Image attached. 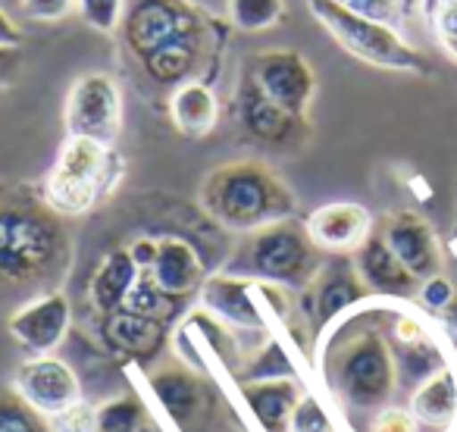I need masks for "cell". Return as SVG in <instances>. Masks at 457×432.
I'll use <instances>...</instances> for the list:
<instances>
[{
  "instance_id": "obj_1",
  "label": "cell",
  "mask_w": 457,
  "mask_h": 432,
  "mask_svg": "<svg viewBox=\"0 0 457 432\" xmlns=\"http://www.w3.org/2000/svg\"><path fill=\"white\" fill-rule=\"evenodd\" d=\"M120 38L154 85L179 88L201 70L213 79L226 26L191 0H126Z\"/></svg>"
},
{
  "instance_id": "obj_2",
  "label": "cell",
  "mask_w": 457,
  "mask_h": 432,
  "mask_svg": "<svg viewBox=\"0 0 457 432\" xmlns=\"http://www.w3.org/2000/svg\"><path fill=\"white\" fill-rule=\"evenodd\" d=\"M72 263L66 220L32 185H0V298L57 292Z\"/></svg>"
},
{
  "instance_id": "obj_3",
  "label": "cell",
  "mask_w": 457,
  "mask_h": 432,
  "mask_svg": "<svg viewBox=\"0 0 457 432\" xmlns=\"http://www.w3.org/2000/svg\"><path fill=\"white\" fill-rule=\"evenodd\" d=\"M197 204L220 229L248 236L298 216V197L286 179L261 160H232L207 172Z\"/></svg>"
},
{
  "instance_id": "obj_4",
  "label": "cell",
  "mask_w": 457,
  "mask_h": 432,
  "mask_svg": "<svg viewBox=\"0 0 457 432\" xmlns=\"http://www.w3.org/2000/svg\"><path fill=\"white\" fill-rule=\"evenodd\" d=\"M126 176V160L113 145L66 135L54 170L47 172L41 195L63 220L85 216L104 204Z\"/></svg>"
},
{
  "instance_id": "obj_5",
  "label": "cell",
  "mask_w": 457,
  "mask_h": 432,
  "mask_svg": "<svg viewBox=\"0 0 457 432\" xmlns=\"http://www.w3.org/2000/svg\"><path fill=\"white\" fill-rule=\"evenodd\" d=\"M332 395L348 411H382L398 388L392 345L379 329H361L342 338L326 361Z\"/></svg>"
},
{
  "instance_id": "obj_6",
  "label": "cell",
  "mask_w": 457,
  "mask_h": 432,
  "mask_svg": "<svg viewBox=\"0 0 457 432\" xmlns=\"http://www.w3.org/2000/svg\"><path fill=\"white\" fill-rule=\"evenodd\" d=\"M320 267H323V251L311 242L307 226L298 220H282V223L248 232L228 261L226 273L279 282L288 288H307Z\"/></svg>"
},
{
  "instance_id": "obj_7",
  "label": "cell",
  "mask_w": 457,
  "mask_h": 432,
  "mask_svg": "<svg viewBox=\"0 0 457 432\" xmlns=\"http://www.w3.org/2000/svg\"><path fill=\"white\" fill-rule=\"evenodd\" d=\"M201 307L236 332H267L273 323L288 326L298 307L292 288L238 273H213L204 279Z\"/></svg>"
},
{
  "instance_id": "obj_8",
  "label": "cell",
  "mask_w": 457,
  "mask_h": 432,
  "mask_svg": "<svg viewBox=\"0 0 457 432\" xmlns=\"http://www.w3.org/2000/svg\"><path fill=\"white\" fill-rule=\"evenodd\" d=\"M307 10L336 38V45L361 63L388 72H413V76H423L429 70L423 54L398 29L351 13V10L338 7L336 0H307Z\"/></svg>"
},
{
  "instance_id": "obj_9",
  "label": "cell",
  "mask_w": 457,
  "mask_h": 432,
  "mask_svg": "<svg viewBox=\"0 0 457 432\" xmlns=\"http://www.w3.org/2000/svg\"><path fill=\"white\" fill-rule=\"evenodd\" d=\"M66 135L116 145L122 135V88L110 72H85L72 82L63 110Z\"/></svg>"
},
{
  "instance_id": "obj_10",
  "label": "cell",
  "mask_w": 457,
  "mask_h": 432,
  "mask_svg": "<svg viewBox=\"0 0 457 432\" xmlns=\"http://www.w3.org/2000/svg\"><path fill=\"white\" fill-rule=\"evenodd\" d=\"M257 91L286 113L307 116L317 95V72L307 63L304 54L288 51V47H270V51H257L248 60V72Z\"/></svg>"
},
{
  "instance_id": "obj_11",
  "label": "cell",
  "mask_w": 457,
  "mask_h": 432,
  "mask_svg": "<svg viewBox=\"0 0 457 432\" xmlns=\"http://www.w3.org/2000/svg\"><path fill=\"white\" fill-rule=\"evenodd\" d=\"M13 388L45 417L57 420L82 404V386H79L76 370L54 354L29 357L16 367Z\"/></svg>"
},
{
  "instance_id": "obj_12",
  "label": "cell",
  "mask_w": 457,
  "mask_h": 432,
  "mask_svg": "<svg viewBox=\"0 0 457 432\" xmlns=\"http://www.w3.org/2000/svg\"><path fill=\"white\" fill-rule=\"evenodd\" d=\"M70 326H72V307L70 298L60 288L20 304L7 320L10 336L32 357L54 354L66 342V336H70Z\"/></svg>"
},
{
  "instance_id": "obj_13",
  "label": "cell",
  "mask_w": 457,
  "mask_h": 432,
  "mask_svg": "<svg viewBox=\"0 0 457 432\" xmlns=\"http://www.w3.org/2000/svg\"><path fill=\"white\" fill-rule=\"evenodd\" d=\"M376 232L386 238V245L411 270L417 282H426L442 273V245H438L436 229L420 213H411V210L388 213Z\"/></svg>"
},
{
  "instance_id": "obj_14",
  "label": "cell",
  "mask_w": 457,
  "mask_h": 432,
  "mask_svg": "<svg viewBox=\"0 0 457 432\" xmlns=\"http://www.w3.org/2000/svg\"><path fill=\"white\" fill-rule=\"evenodd\" d=\"M338 261H323L320 273L304 288V311L317 320L320 326H329L332 320L345 317L351 307L363 304L370 298V288L361 282L354 270V261L348 254H332Z\"/></svg>"
},
{
  "instance_id": "obj_15",
  "label": "cell",
  "mask_w": 457,
  "mask_h": 432,
  "mask_svg": "<svg viewBox=\"0 0 457 432\" xmlns=\"http://www.w3.org/2000/svg\"><path fill=\"white\" fill-rule=\"evenodd\" d=\"M238 120H242V129L251 138L263 141L270 147H298L311 135L307 116H295L276 107L251 85L248 76L238 85Z\"/></svg>"
},
{
  "instance_id": "obj_16",
  "label": "cell",
  "mask_w": 457,
  "mask_h": 432,
  "mask_svg": "<svg viewBox=\"0 0 457 432\" xmlns=\"http://www.w3.org/2000/svg\"><path fill=\"white\" fill-rule=\"evenodd\" d=\"M304 226L323 254H354L373 232V216L363 204L332 201L313 210Z\"/></svg>"
},
{
  "instance_id": "obj_17",
  "label": "cell",
  "mask_w": 457,
  "mask_h": 432,
  "mask_svg": "<svg viewBox=\"0 0 457 432\" xmlns=\"http://www.w3.org/2000/svg\"><path fill=\"white\" fill-rule=\"evenodd\" d=\"M354 270L361 282L370 288V295H382V298H411L420 292V282L411 276V270L395 257V251L386 245L379 232H370V238L351 254Z\"/></svg>"
},
{
  "instance_id": "obj_18",
  "label": "cell",
  "mask_w": 457,
  "mask_h": 432,
  "mask_svg": "<svg viewBox=\"0 0 457 432\" xmlns=\"http://www.w3.org/2000/svg\"><path fill=\"white\" fill-rule=\"evenodd\" d=\"M154 276V282L160 286V292H166L170 298L185 301L191 295L201 292L207 270L197 254V248L191 242L179 236H163L157 238V261L147 270Z\"/></svg>"
},
{
  "instance_id": "obj_19",
  "label": "cell",
  "mask_w": 457,
  "mask_h": 432,
  "mask_svg": "<svg viewBox=\"0 0 457 432\" xmlns=\"http://www.w3.org/2000/svg\"><path fill=\"white\" fill-rule=\"evenodd\" d=\"M238 392L263 432H288L304 388L295 376H267V379H238Z\"/></svg>"
},
{
  "instance_id": "obj_20",
  "label": "cell",
  "mask_w": 457,
  "mask_h": 432,
  "mask_svg": "<svg viewBox=\"0 0 457 432\" xmlns=\"http://www.w3.org/2000/svg\"><path fill=\"white\" fill-rule=\"evenodd\" d=\"M151 388L176 426H191L204 411V386L188 367L166 361L151 370Z\"/></svg>"
},
{
  "instance_id": "obj_21",
  "label": "cell",
  "mask_w": 457,
  "mask_h": 432,
  "mask_svg": "<svg viewBox=\"0 0 457 432\" xmlns=\"http://www.w3.org/2000/svg\"><path fill=\"white\" fill-rule=\"evenodd\" d=\"M101 342L122 357H154L166 342V326L122 307L101 317Z\"/></svg>"
},
{
  "instance_id": "obj_22",
  "label": "cell",
  "mask_w": 457,
  "mask_h": 432,
  "mask_svg": "<svg viewBox=\"0 0 457 432\" xmlns=\"http://www.w3.org/2000/svg\"><path fill=\"white\" fill-rule=\"evenodd\" d=\"M170 120L185 138H204L213 132L220 122V101L207 79H191V82L172 88Z\"/></svg>"
},
{
  "instance_id": "obj_23",
  "label": "cell",
  "mask_w": 457,
  "mask_h": 432,
  "mask_svg": "<svg viewBox=\"0 0 457 432\" xmlns=\"http://www.w3.org/2000/svg\"><path fill=\"white\" fill-rule=\"evenodd\" d=\"M138 263L132 261L129 248H113L104 254V261L97 263L95 276L88 286V301L97 313H116L126 307V298L132 292L135 279H138Z\"/></svg>"
},
{
  "instance_id": "obj_24",
  "label": "cell",
  "mask_w": 457,
  "mask_h": 432,
  "mask_svg": "<svg viewBox=\"0 0 457 432\" xmlns=\"http://www.w3.org/2000/svg\"><path fill=\"white\" fill-rule=\"evenodd\" d=\"M411 413L432 429L457 426V367H438L413 388Z\"/></svg>"
},
{
  "instance_id": "obj_25",
  "label": "cell",
  "mask_w": 457,
  "mask_h": 432,
  "mask_svg": "<svg viewBox=\"0 0 457 432\" xmlns=\"http://www.w3.org/2000/svg\"><path fill=\"white\" fill-rule=\"evenodd\" d=\"M147 426V411L135 395H116L95 407L88 432H141Z\"/></svg>"
},
{
  "instance_id": "obj_26",
  "label": "cell",
  "mask_w": 457,
  "mask_h": 432,
  "mask_svg": "<svg viewBox=\"0 0 457 432\" xmlns=\"http://www.w3.org/2000/svg\"><path fill=\"white\" fill-rule=\"evenodd\" d=\"M0 432H57V426L35 411L13 386H0Z\"/></svg>"
},
{
  "instance_id": "obj_27",
  "label": "cell",
  "mask_w": 457,
  "mask_h": 432,
  "mask_svg": "<svg viewBox=\"0 0 457 432\" xmlns=\"http://www.w3.org/2000/svg\"><path fill=\"white\" fill-rule=\"evenodd\" d=\"M286 16V0H228V22L238 32H267Z\"/></svg>"
},
{
  "instance_id": "obj_28",
  "label": "cell",
  "mask_w": 457,
  "mask_h": 432,
  "mask_svg": "<svg viewBox=\"0 0 457 432\" xmlns=\"http://www.w3.org/2000/svg\"><path fill=\"white\" fill-rule=\"evenodd\" d=\"M336 4L357 16L398 29V32L411 22L417 10H423V0H336Z\"/></svg>"
},
{
  "instance_id": "obj_29",
  "label": "cell",
  "mask_w": 457,
  "mask_h": 432,
  "mask_svg": "<svg viewBox=\"0 0 457 432\" xmlns=\"http://www.w3.org/2000/svg\"><path fill=\"white\" fill-rule=\"evenodd\" d=\"M172 301L176 298H170L166 292H160V286L154 282V276L147 273V270H141L138 279H135V286H132V292H129V298H126V311L141 313V317H151V320H160V323H163V317L170 313Z\"/></svg>"
},
{
  "instance_id": "obj_30",
  "label": "cell",
  "mask_w": 457,
  "mask_h": 432,
  "mask_svg": "<svg viewBox=\"0 0 457 432\" xmlns=\"http://www.w3.org/2000/svg\"><path fill=\"white\" fill-rule=\"evenodd\" d=\"M76 13L95 32L116 35L120 32L122 13H126V0H76Z\"/></svg>"
},
{
  "instance_id": "obj_31",
  "label": "cell",
  "mask_w": 457,
  "mask_h": 432,
  "mask_svg": "<svg viewBox=\"0 0 457 432\" xmlns=\"http://www.w3.org/2000/svg\"><path fill=\"white\" fill-rule=\"evenodd\" d=\"M423 13L429 20V29L436 35L438 47L457 63V4H436L423 0Z\"/></svg>"
},
{
  "instance_id": "obj_32",
  "label": "cell",
  "mask_w": 457,
  "mask_h": 432,
  "mask_svg": "<svg viewBox=\"0 0 457 432\" xmlns=\"http://www.w3.org/2000/svg\"><path fill=\"white\" fill-rule=\"evenodd\" d=\"M288 432H336V423H332V417L326 413V407L320 404L311 392H304L292 413Z\"/></svg>"
},
{
  "instance_id": "obj_33",
  "label": "cell",
  "mask_w": 457,
  "mask_h": 432,
  "mask_svg": "<svg viewBox=\"0 0 457 432\" xmlns=\"http://www.w3.org/2000/svg\"><path fill=\"white\" fill-rule=\"evenodd\" d=\"M20 7L32 22H63L76 10V0H20Z\"/></svg>"
},
{
  "instance_id": "obj_34",
  "label": "cell",
  "mask_w": 457,
  "mask_h": 432,
  "mask_svg": "<svg viewBox=\"0 0 457 432\" xmlns=\"http://www.w3.org/2000/svg\"><path fill=\"white\" fill-rule=\"evenodd\" d=\"M417 298H420V304H423L426 311L442 313V311H448V307L454 304L457 295H454V286H451V282L445 279L442 273H438V276H432V279L420 282Z\"/></svg>"
},
{
  "instance_id": "obj_35",
  "label": "cell",
  "mask_w": 457,
  "mask_h": 432,
  "mask_svg": "<svg viewBox=\"0 0 457 432\" xmlns=\"http://www.w3.org/2000/svg\"><path fill=\"white\" fill-rule=\"evenodd\" d=\"M370 432H420V423L407 407H382L370 420Z\"/></svg>"
},
{
  "instance_id": "obj_36",
  "label": "cell",
  "mask_w": 457,
  "mask_h": 432,
  "mask_svg": "<svg viewBox=\"0 0 457 432\" xmlns=\"http://www.w3.org/2000/svg\"><path fill=\"white\" fill-rule=\"evenodd\" d=\"M22 76V47H0V88H10Z\"/></svg>"
},
{
  "instance_id": "obj_37",
  "label": "cell",
  "mask_w": 457,
  "mask_h": 432,
  "mask_svg": "<svg viewBox=\"0 0 457 432\" xmlns=\"http://www.w3.org/2000/svg\"><path fill=\"white\" fill-rule=\"evenodd\" d=\"M129 254H132V261L138 263V270H151L154 261H157V238H135L132 245H129Z\"/></svg>"
},
{
  "instance_id": "obj_38",
  "label": "cell",
  "mask_w": 457,
  "mask_h": 432,
  "mask_svg": "<svg viewBox=\"0 0 457 432\" xmlns=\"http://www.w3.org/2000/svg\"><path fill=\"white\" fill-rule=\"evenodd\" d=\"M22 41H26L22 29L16 26L13 20H10L7 10L0 7V47H22Z\"/></svg>"
},
{
  "instance_id": "obj_39",
  "label": "cell",
  "mask_w": 457,
  "mask_h": 432,
  "mask_svg": "<svg viewBox=\"0 0 457 432\" xmlns=\"http://www.w3.org/2000/svg\"><path fill=\"white\" fill-rule=\"evenodd\" d=\"M436 4H457V0H436Z\"/></svg>"
}]
</instances>
